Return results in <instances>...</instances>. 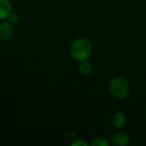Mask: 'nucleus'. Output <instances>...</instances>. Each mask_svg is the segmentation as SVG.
<instances>
[{
  "mask_svg": "<svg viewBox=\"0 0 146 146\" xmlns=\"http://www.w3.org/2000/svg\"><path fill=\"white\" fill-rule=\"evenodd\" d=\"M92 52V46L91 42L86 38H79L74 40L70 47L71 56L78 61L82 62L88 60Z\"/></svg>",
  "mask_w": 146,
  "mask_h": 146,
  "instance_id": "f257e3e1",
  "label": "nucleus"
},
{
  "mask_svg": "<svg viewBox=\"0 0 146 146\" xmlns=\"http://www.w3.org/2000/svg\"><path fill=\"white\" fill-rule=\"evenodd\" d=\"M109 91L110 94L117 99L127 98L131 92L128 81L121 76L112 78L109 82Z\"/></svg>",
  "mask_w": 146,
  "mask_h": 146,
  "instance_id": "f03ea898",
  "label": "nucleus"
},
{
  "mask_svg": "<svg viewBox=\"0 0 146 146\" xmlns=\"http://www.w3.org/2000/svg\"><path fill=\"white\" fill-rule=\"evenodd\" d=\"M14 33L13 24L9 21H3L0 22V39L7 40L11 38Z\"/></svg>",
  "mask_w": 146,
  "mask_h": 146,
  "instance_id": "7ed1b4c3",
  "label": "nucleus"
},
{
  "mask_svg": "<svg viewBox=\"0 0 146 146\" xmlns=\"http://www.w3.org/2000/svg\"><path fill=\"white\" fill-rule=\"evenodd\" d=\"M129 135L123 132L115 133L112 138V144L115 146H127L129 145Z\"/></svg>",
  "mask_w": 146,
  "mask_h": 146,
  "instance_id": "20e7f679",
  "label": "nucleus"
},
{
  "mask_svg": "<svg viewBox=\"0 0 146 146\" xmlns=\"http://www.w3.org/2000/svg\"><path fill=\"white\" fill-rule=\"evenodd\" d=\"M111 125L115 128H121L126 125L127 118L121 112H115L112 115L110 119Z\"/></svg>",
  "mask_w": 146,
  "mask_h": 146,
  "instance_id": "39448f33",
  "label": "nucleus"
},
{
  "mask_svg": "<svg viewBox=\"0 0 146 146\" xmlns=\"http://www.w3.org/2000/svg\"><path fill=\"white\" fill-rule=\"evenodd\" d=\"M12 7L9 0H0V19L4 20L12 13Z\"/></svg>",
  "mask_w": 146,
  "mask_h": 146,
  "instance_id": "423d86ee",
  "label": "nucleus"
},
{
  "mask_svg": "<svg viewBox=\"0 0 146 146\" xmlns=\"http://www.w3.org/2000/svg\"><path fill=\"white\" fill-rule=\"evenodd\" d=\"M78 69H79V72L81 74L88 75V74H90L92 72L93 68H92V64L90 62H88L87 60H85V61L80 62Z\"/></svg>",
  "mask_w": 146,
  "mask_h": 146,
  "instance_id": "0eeeda50",
  "label": "nucleus"
},
{
  "mask_svg": "<svg viewBox=\"0 0 146 146\" xmlns=\"http://www.w3.org/2000/svg\"><path fill=\"white\" fill-rule=\"evenodd\" d=\"M92 146H109V142L107 141L106 139L103 138V137H98L96 138L92 143Z\"/></svg>",
  "mask_w": 146,
  "mask_h": 146,
  "instance_id": "6e6552de",
  "label": "nucleus"
},
{
  "mask_svg": "<svg viewBox=\"0 0 146 146\" xmlns=\"http://www.w3.org/2000/svg\"><path fill=\"white\" fill-rule=\"evenodd\" d=\"M8 21L11 23V24H16L18 21H19V15L16 14V13H11L9 17L7 18Z\"/></svg>",
  "mask_w": 146,
  "mask_h": 146,
  "instance_id": "1a4fd4ad",
  "label": "nucleus"
},
{
  "mask_svg": "<svg viewBox=\"0 0 146 146\" xmlns=\"http://www.w3.org/2000/svg\"><path fill=\"white\" fill-rule=\"evenodd\" d=\"M71 145L73 146H88V144L86 143L85 141H83L82 139H78V140H75L74 141Z\"/></svg>",
  "mask_w": 146,
  "mask_h": 146,
  "instance_id": "9d476101",
  "label": "nucleus"
}]
</instances>
